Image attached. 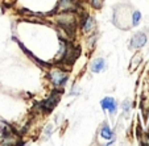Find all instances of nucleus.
Listing matches in <instances>:
<instances>
[{"label":"nucleus","instance_id":"nucleus-11","mask_svg":"<svg viewBox=\"0 0 149 146\" xmlns=\"http://www.w3.org/2000/svg\"><path fill=\"white\" fill-rule=\"evenodd\" d=\"M90 1H91L93 8H95V9H100L104 4V0H90Z\"/></svg>","mask_w":149,"mask_h":146},{"label":"nucleus","instance_id":"nucleus-4","mask_svg":"<svg viewBox=\"0 0 149 146\" xmlns=\"http://www.w3.org/2000/svg\"><path fill=\"white\" fill-rule=\"evenodd\" d=\"M100 105H102V108L103 109H106V111H108L110 113H115L116 112V109H118V103H116V100L113 98H104L103 100L100 101Z\"/></svg>","mask_w":149,"mask_h":146},{"label":"nucleus","instance_id":"nucleus-12","mask_svg":"<svg viewBox=\"0 0 149 146\" xmlns=\"http://www.w3.org/2000/svg\"><path fill=\"white\" fill-rule=\"evenodd\" d=\"M123 109H124V112H130V109H131V101H128V100H125L123 103Z\"/></svg>","mask_w":149,"mask_h":146},{"label":"nucleus","instance_id":"nucleus-9","mask_svg":"<svg viewBox=\"0 0 149 146\" xmlns=\"http://www.w3.org/2000/svg\"><path fill=\"white\" fill-rule=\"evenodd\" d=\"M74 8H75V6L73 4L71 0H61V1H59V9H62V11L69 12Z\"/></svg>","mask_w":149,"mask_h":146},{"label":"nucleus","instance_id":"nucleus-3","mask_svg":"<svg viewBox=\"0 0 149 146\" xmlns=\"http://www.w3.org/2000/svg\"><path fill=\"white\" fill-rule=\"evenodd\" d=\"M146 44V34L144 32H139L131 38L130 46L131 49H140Z\"/></svg>","mask_w":149,"mask_h":146},{"label":"nucleus","instance_id":"nucleus-6","mask_svg":"<svg viewBox=\"0 0 149 146\" xmlns=\"http://www.w3.org/2000/svg\"><path fill=\"white\" fill-rule=\"evenodd\" d=\"M58 101H59V95H58V93H54V95H52L50 98H49L48 100L44 103V108H45L46 111H52L57 105V103H58Z\"/></svg>","mask_w":149,"mask_h":146},{"label":"nucleus","instance_id":"nucleus-7","mask_svg":"<svg viewBox=\"0 0 149 146\" xmlns=\"http://www.w3.org/2000/svg\"><path fill=\"white\" fill-rule=\"evenodd\" d=\"M94 28H95V20H94V17L86 16V20L83 21V25H82L83 32L84 33H90Z\"/></svg>","mask_w":149,"mask_h":146},{"label":"nucleus","instance_id":"nucleus-2","mask_svg":"<svg viewBox=\"0 0 149 146\" xmlns=\"http://www.w3.org/2000/svg\"><path fill=\"white\" fill-rule=\"evenodd\" d=\"M50 80L52 83H53L56 87H62V86L66 84V82H68V74L63 73V71L58 70V69H54V70H52L50 73Z\"/></svg>","mask_w":149,"mask_h":146},{"label":"nucleus","instance_id":"nucleus-5","mask_svg":"<svg viewBox=\"0 0 149 146\" xmlns=\"http://www.w3.org/2000/svg\"><path fill=\"white\" fill-rule=\"evenodd\" d=\"M104 69H106V61L103 58H96L91 63V71L93 73H102Z\"/></svg>","mask_w":149,"mask_h":146},{"label":"nucleus","instance_id":"nucleus-10","mask_svg":"<svg viewBox=\"0 0 149 146\" xmlns=\"http://www.w3.org/2000/svg\"><path fill=\"white\" fill-rule=\"evenodd\" d=\"M141 21V13L140 11H133L132 13V26H137Z\"/></svg>","mask_w":149,"mask_h":146},{"label":"nucleus","instance_id":"nucleus-8","mask_svg":"<svg viewBox=\"0 0 149 146\" xmlns=\"http://www.w3.org/2000/svg\"><path fill=\"white\" fill-rule=\"evenodd\" d=\"M100 136H102V138L110 141V140H112L113 138V132L111 130V128L108 127V125H104V127L102 128V130H100Z\"/></svg>","mask_w":149,"mask_h":146},{"label":"nucleus","instance_id":"nucleus-1","mask_svg":"<svg viewBox=\"0 0 149 146\" xmlns=\"http://www.w3.org/2000/svg\"><path fill=\"white\" fill-rule=\"evenodd\" d=\"M57 21H58V24L61 26H63V28L66 29V30H74L75 29V17H74L73 13H70V12H65V13H62L61 16L57 19Z\"/></svg>","mask_w":149,"mask_h":146}]
</instances>
